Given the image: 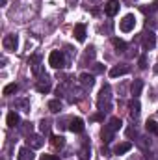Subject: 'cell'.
I'll return each mask as SVG.
<instances>
[{
  "label": "cell",
  "mask_w": 158,
  "mask_h": 160,
  "mask_svg": "<svg viewBox=\"0 0 158 160\" xmlns=\"http://www.w3.org/2000/svg\"><path fill=\"white\" fill-rule=\"evenodd\" d=\"M121 125H123V121L119 119V118H112V119H110V123L102 128V138H104V142H110V140H112L114 132L121 128Z\"/></svg>",
  "instance_id": "cell-1"
},
{
  "label": "cell",
  "mask_w": 158,
  "mask_h": 160,
  "mask_svg": "<svg viewBox=\"0 0 158 160\" xmlns=\"http://www.w3.org/2000/svg\"><path fill=\"white\" fill-rule=\"evenodd\" d=\"M112 95H110V88L108 86H104L102 88V91H101V97H99V108L102 110V112H106V110H110V106H112Z\"/></svg>",
  "instance_id": "cell-2"
},
{
  "label": "cell",
  "mask_w": 158,
  "mask_h": 160,
  "mask_svg": "<svg viewBox=\"0 0 158 160\" xmlns=\"http://www.w3.org/2000/svg\"><path fill=\"white\" fill-rule=\"evenodd\" d=\"M48 63H50V67H54V69H62V67L65 65V58H63V54H62L60 50H52L50 56H48Z\"/></svg>",
  "instance_id": "cell-3"
},
{
  "label": "cell",
  "mask_w": 158,
  "mask_h": 160,
  "mask_svg": "<svg viewBox=\"0 0 158 160\" xmlns=\"http://www.w3.org/2000/svg\"><path fill=\"white\" fill-rule=\"evenodd\" d=\"M134 26H136V17H134V15H125V17H123V21L119 22L121 32H132V30H134Z\"/></svg>",
  "instance_id": "cell-4"
},
{
  "label": "cell",
  "mask_w": 158,
  "mask_h": 160,
  "mask_svg": "<svg viewBox=\"0 0 158 160\" xmlns=\"http://www.w3.org/2000/svg\"><path fill=\"white\" fill-rule=\"evenodd\" d=\"M128 71H130V67H128L126 63H121V65H116V67L110 69V77H112V78H116V77H123V75H126Z\"/></svg>",
  "instance_id": "cell-5"
},
{
  "label": "cell",
  "mask_w": 158,
  "mask_h": 160,
  "mask_svg": "<svg viewBox=\"0 0 158 160\" xmlns=\"http://www.w3.org/2000/svg\"><path fill=\"white\" fill-rule=\"evenodd\" d=\"M37 91L39 93H47L48 89H50V78H48V75H41L39 77V82H37Z\"/></svg>",
  "instance_id": "cell-6"
},
{
  "label": "cell",
  "mask_w": 158,
  "mask_h": 160,
  "mask_svg": "<svg viewBox=\"0 0 158 160\" xmlns=\"http://www.w3.org/2000/svg\"><path fill=\"white\" fill-rule=\"evenodd\" d=\"M104 11H106V15H108V17H114V15H117V11H119V2H117V0H108V2H106V6H104Z\"/></svg>",
  "instance_id": "cell-7"
},
{
  "label": "cell",
  "mask_w": 158,
  "mask_h": 160,
  "mask_svg": "<svg viewBox=\"0 0 158 160\" xmlns=\"http://www.w3.org/2000/svg\"><path fill=\"white\" fill-rule=\"evenodd\" d=\"M155 45H156V38H155V34L153 32H145L143 34V48H155Z\"/></svg>",
  "instance_id": "cell-8"
},
{
  "label": "cell",
  "mask_w": 158,
  "mask_h": 160,
  "mask_svg": "<svg viewBox=\"0 0 158 160\" xmlns=\"http://www.w3.org/2000/svg\"><path fill=\"white\" fill-rule=\"evenodd\" d=\"M2 45H4V48H6V50L13 52V50L17 48V36H6L4 41H2Z\"/></svg>",
  "instance_id": "cell-9"
},
{
  "label": "cell",
  "mask_w": 158,
  "mask_h": 160,
  "mask_svg": "<svg viewBox=\"0 0 158 160\" xmlns=\"http://www.w3.org/2000/svg\"><path fill=\"white\" fill-rule=\"evenodd\" d=\"M140 108H141V106H140V101H138V99L134 97V99H132V101L128 102V110H130V118H138V116H140Z\"/></svg>",
  "instance_id": "cell-10"
},
{
  "label": "cell",
  "mask_w": 158,
  "mask_h": 160,
  "mask_svg": "<svg viewBox=\"0 0 158 160\" xmlns=\"http://www.w3.org/2000/svg\"><path fill=\"white\" fill-rule=\"evenodd\" d=\"M69 130H71V132H82V130H84V121L80 119V118H75V119H71Z\"/></svg>",
  "instance_id": "cell-11"
},
{
  "label": "cell",
  "mask_w": 158,
  "mask_h": 160,
  "mask_svg": "<svg viewBox=\"0 0 158 160\" xmlns=\"http://www.w3.org/2000/svg\"><path fill=\"white\" fill-rule=\"evenodd\" d=\"M41 145H43V140H41V136H37V134H34V136H28V147H32V149H39Z\"/></svg>",
  "instance_id": "cell-12"
},
{
  "label": "cell",
  "mask_w": 158,
  "mask_h": 160,
  "mask_svg": "<svg viewBox=\"0 0 158 160\" xmlns=\"http://www.w3.org/2000/svg\"><path fill=\"white\" fill-rule=\"evenodd\" d=\"M132 149V143L130 142H123V143H119L114 147V153L116 155H123V153H126V151H130Z\"/></svg>",
  "instance_id": "cell-13"
},
{
  "label": "cell",
  "mask_w": 158,
  "mask_h": 160,
  "mask_svg": "<svg viewBox=\"0 0 158 160\" xmlns=\"http://www.w3.org/2000/svg\"><path fill=\"white\" fill-rule=\"evenodd\" d=\"M19 160H34L32 147H22V149L19 151Z\"/></svg>",
  "instance_id": "cell-14"
},
{
  "label": "cell",
  "mask_w": 158,
  "mask_h": 160,
  "mask_svg": "<svg viewBox=\"0 0 158 160\" xmlns=\"http://www.w3.org/2000/svg\"><path fill=\"white\" fill-rule=\"evenodd\" d=\"M141 89H143V82H141V80H134V82H132V86H130L132 95H134V97H138V95L141 93Z\"/></svg>",
  "instance_id": "cell-15"
},
{
  "label": "cell",
  "mask_w": 158,
  "mask_h": 160,
  "mask_svg": "<svg viewBox=\"0 0 158 160\" xmlns=\"http://www.w3.org/2000/svg\"><path fill=\"white\" fill-rule=\"evenodd\" d=\"M75 38L78 41L86 39V26H84V24H77V26H75Z\"/></svg>",
  "instance_id": "cell-16"
},
{
  "label": "cell",
  "mask_w": 158,
  "mask_h": 160,
  "mask_svg": "<svg viewBox=\"0 0 158 160\" xmlns=\"http://www.w3.org/2000/svg\"><path fill=\"white\" fill-rule=\"evenodd\" d=\"M50 143H52L56 149H62V147L65 145V138H63V136H52V138H50Z\"/></svg>",
  "instance_id": "cell-17"
},
{
  "label": "cell",
  "mask_w": 158,
  "mask_h": 160,
  "mask_svg": "<svg viewBox=\"0 0 158 160\" xmlns=\"http://www.w3.org/2000/svg\"><path fill=\"white\" fill-rule=\"evenodd\" d=\"M19 114H15V112H9L7 114V127H17L19 125Z\"/></svg>",
  "instance_id": "cell-18"
},
{
  "label": "cell",
  "mask_w": 158,
  "mask_h": 160,
  "mask_svg": "<svg viewBox=\"0 0 158 160\" xmlns=\"http://www.w3.org/2000/svg\"><path fill=\"white\" fill-rule=\"evenodd\" d=\"M80 82L84 84V86H93L95 84V78H93V75H87V73H84V75H80Z\"/></svg>",
  "instance_id": "cell-19"
},
{
  "label": "cell",
  "mask_w": 158,
  "mask_h": 160,
  "mask_svg": "<svg viewBox=\"0 0 158 160\" xmlns=\"http://www.w3.org/2000/svg\"><path fill=\"white\" fill-rule=\"evenodd\" d=\"M145 128H147V132L158 136V123L156 121H147V123H145Z\"/></svg>",
  "instance_id": "cell-20"
},
{
  "label": "cell",
  "mask_w": 158,
  "mask_h": 160,
  "mask_svg": "<svg viewBox=\"0 0 158 160\" xmlns=\"http://www.w3.org/2000/svg\"><path fill=\"white\" fill-rule=\"evenodd\" d=\"M48 110L54 112V114H58V112L62 110V102H60V101H50V102H48Z\"/></svg>",
  "instance_id": "cell-21"
},
{
  "label": "cell",
  "mask_w": 158,
  "mask_h": 160,
  "mask_svg": "<svg viewBox=\"0 0 158 160\" xmlns=\"http://www.w3.org/2000/svg\"><path fill=\"white\" fill-rule=\"evenodd\" d=\"M17 89H19V86H17V84H7V86L4 88V91H2V93H4V95H11V93H15Z\"/></svg>",
  "instance_id": "cell-22"
},
{
  "label": "cell",
  "mask_w": 158,
  "mask_h": 160,
  "mask_svg": "<svg viewBox=\"0 0 158 160\" xmlns=\"http://www.w3.org/2000/svg\"><path fill=\"white\" fill-rule=\"evenodd\" d=\"M17 104H19L21 108H24V112H28V110H30V106H28V101H24V99H19V101H17Z\"/></svg>",
  "instance_id": "cell-23"
},
{
  "label": "cell",
  "mask_w": 158,
  "mask_h": 160,
  "mask_svg": "<svg viewBox=\"0 0 158 160\" xmlns=\"http://www.w3.org/2000/svg\"><path fill=\"white\" fill-rule=\"evenodd\" d=\"M114 45H116V48H119V50H125V48H126V45L121 39H114Z\"/></svg>",
  "instance_id": "cell-24"
},
{
  "label": "cell",
  "mask_w": 158,
  "mask_h": 160,
  "mask_svg": "<svg viewBox=\"0 0 158 160\" xmlns=\"http://www.w3.org/2000/svg\"><path fill=\"white\" fill-rule=\"evenodd\" d=\"M41 130H43V132H48V130H50V125H48V121H43V123H41Z\"/></svg>",
  "instance_id": "cell-25"
},
{
  "label": "cell",
  "mask_w": 158,
  "mask_h": 160,
  "mask_svg": "<svg viewBox=\"0 0 158 160\" xmlns=\"http://www.w3.org/2000/svg\"><path fill=\"white\" fill-rule=\"evenodd\" d=\"M140 67H141V69L147 67V58H145V56H141V60H140Z\"/></svg>",
  "instance_id": "cell-26"
},
{
  "label": "cell",
  "mask_w": 158,
  "mask_h": 160,
  "mask_svg": "<svg viewBox=\"0 0 158 160\" xmlns=\"http://www.w3.org/2000/svg\"><path fill=\"white\" fill-rule=\"evenodd\" d=\"M41 160H58V157H54V155H43Z\"/></svg>",
  "instance_id": "cell-27"
},
{
  "label": "cell",
  "mask_w": 158,
  "mask_h": 160,
  "mask_svg": "<svg viewBox=\"0 0 158 160\" xmlns=\"http://www.w3.org/2000/svg\"><path fill=\"white\" fill-rule=\"evenodd\" d=\"M80 158H82V160H87V149H86V147L82 149V153H80Z\"/></svg>",
  "instance_id": "cell-28"
},
{
  "label": "cell",
  "mask_w": 158,
  "mask_h": 160,
  "mask_svg": "<svg viewBox=\"0 0 158 160\" xmlns=\"http://www.w3.org/2000/svg\"><path fill=\"white\" fill-rule=\"evenodd\" d=\"M93 119H95V121H101V119H102V116H101V114H97V116H93Z\"/></svg>",
  "instance_id": "cell-29"
},
{
  "label": "cell",
  "mask_w": 158,
  "mask_h": 160,
  "mask_svg": "<svg viewBox=\"0 0 158 160\" xmlns=\"http://www.w3.org/2000/svg\"><path fill=\"white\" fill-rule=\"evenodd\" d=\"M6 2H7V0H0V4H2V6H6Z\"/></svg>",
  "instance_id": "cell-30"
}]
</instances>
